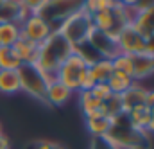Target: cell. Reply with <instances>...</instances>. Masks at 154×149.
Here are the masks:
<instances>
[{"instance_id":"1","label":"cell","mask_w":154,"mask_h":149,"mask_svg":"<svg viewBox=\"0 0 154 149\" xmlns=\"http://www.w3.org/2000/svg\"><path fill=\"white\" fill-rule=\"evenodd\" d=\"M72 54H74V47L57 31H54L43 43L38 45V56L34 65L47 74H56L61 63Z\"/></svg>"},{"instance_id":"2","label":"cell","mask_w":154,"mask_h":149,"mask_svg":"<svg viewBox=\"0 0 154 149\" xmlns=\"http://www.w3.org/2000/svg\"><path fill=\"white\" fill-rule=\"evenodd\" d=\"M104 138L109 140L118 149H133L136 146L147 144L149 142V133L134 129L131 126L127 115L122 112L120 115L111 119V126H109V129H108Z\"/></svg>"},{"instance_id":"3","label":"cell","mask_w":154,"mask_h":149,"mask_svg":"<svg viewBox=\"0 0 154 149\" xmlns=\"http://www.w3.org/2000/svg\"><path fill=\"white\" fill-rule=\"evenodd\" d=\"M91 29H93L91 16L81 9V11H77L75 14L68 16L65 22H61L56 31L65 38L72 47H77V45H81V43H84L88 40V34H90Z\"/></svg>"},{"instance_id":"4","label":"cell","mask_w":154,"mask_h":149,"mask_svg":"<svg viewBox=\"0 0 154 149\" xmlns=\"http://www.w3.org/2000/svg\"><path fill=\"white\" fill-rule=\"evenodd\" d=\"M82 5H84V0H45V4L36 14H39L56 31L61 22H65L68 16L81 11Z\"/></svg>"},{"instance_id":"5","label":"cell","mask_w":154,"mask_h":149,"mask_svg":"<svg viewBox=\"0 0 154 149\" xmlns=\"http://www.w3.org/2000/svg\"><path fill=\"white\" fill-rule=\"evenodd\" d=\"M18 75H20V92H25L27 95L34 97L36 101L47 103V81L45 75L39 70L34 63H23L18 68Z\"/></svg>"},{"instance_id":"6","label":"cell","mask_w":154,"mask_h":149,"mask_svg":"<svg viewBox=\"0 0 154 149\" xmlns=\"http://www.w3.org/2000/svg\"><path fill=\"white\" fill-rule=\"evenodd\" d=\"M86 70H88V65L84 63V59L79 56V54H72L70 58H66L63 63H61V67L57 68V81L59 83H63L68 90H72V92H79V84H81V79H82V75L86 74Z\"/></svg>"},{"instance_id":"7","label":"cell","mask_w":154,"mask_h":149,"mask_svg":"<svg viewBox=\"0 0 154 149\" xmlns=\"http://www.w3.org/2000/svg\"><path fill=\"white\" fill-rule=\"evenodd\" d=\"M52 33H54V29L39 14H29L20 25V36L36 43V45L43 43Z\"/></svg>"},{"instance_id":"8","label":"cell","mask_w":154,"mask_h":149,"mask_svg":"<svg viewBox=\"0 0 154 149\" xmlns=\"http://www.w3.org/2000/svg\"><path fill=\"white\" fill-rule=\"evenodd\" d=\"M116 45H118V50L122 54H129V56H136V54H142L143 49H145V36H142L131 24L125 25L118 36H116Z\"/></svg>"},{"instance_id":"9","label":"cell","mask_w":154,"mask_h":149,"mask_svg":"<svg viewBox=\"0 0 154 149\" xmlns=\"http://www.w3.org/2000/svg\"><path fill=\"white\" fill-rule=\"evenodd\" d=\"M86 41H88L90 47H91L100 58H104V59H113L115 56L120 54L115 38H111V36H108V34H104V33H100V31L95 29V27L90 31Z\"/></svg>"},{"instance_id":"10","label":"cell","mask_w":154,"mask_h":149,"mask_svg":"<svg viewBox=\"0 0 154 149\" xmlns=\"http://www.w3.org/2000/svg\"><path fill=\"white\" fill-rule=\"evenodd\" d=\"M145 95H147V88H143L140 83H133V86L129 90H125L122 95H120V101H122V112L129 113L131 110L138 108V106H143L145 104Z\"/></svg>"},{"instance_id":"11","label":"cell","mask_w":154,"mask_h":149,"mask_svg":"<svg viewBox=\"0 0 154 149\" xmlns=\"http://www.w3.org/2000/svg\"><path fill=\"white\" fill-rule=\"evenodd\" d=\"M133 58V81H142L145 77L154 74V56H149L145 52L131 56Z\"/></svg>"},{"instance_id":"12","label":"cell","mask_w":154,"mask_h":149,"mask_svg":"<svg viewBox=\"0 0 154 149\" xmlns=\"http://www.w3.org/2000/svg\"><path fill=\"white\" fill-rule=\"evenodd\" d=\"M131 25L145 38L154 34V5H149L145 9L136 11L134 20H133Z\"/></svg>"},{"instance_id":"13","label":"cell","mask_w":154,"mask_h":149,"mask_svg":"<svg viewBox=\"0 0 154 149\" xmlns=\"http://www.w3.org/2000/svg\"><path fill=\"white\" fill-rule=\"evenodd\" d=\"M72 94H74V92L68 90L63 83L54 81L52 84L47 86V97H45V101H47V104H50V106H63V104H66V103L70 101Z\"/></svg>"},{"instance_id":"14","label":"cell","mask_w":154,"mask_h":149,"mask_svg":"<svg viewBox=\"0 0 154 149\" xmlns=\"http://www.w3.org/2000/svg\"><path fill=\"white\" fill-rule=\"evenodd\" d=\"M13 50L16 52V56H18V59L22 61V65L23 63H34L36 61V56H38V45L36 43H32V41H29V40H25V38H18V41L13 45Z\"/></svg>"},{"instance_id":"15","label":"cell","mask_w":154,"mask_h":149,"mask_svg":"<svg viewBox=\"0 0 154 149\" xmlns=\"http://www.w3.org/2000/svg\"><path fill=\"white\" fill-rule=\"evenodd\" d=\"M84 122H86L88 133H90L93 138H102V137H106V133H108V129H109V126H111V119H109V117H104V115H100V113L84 119Z\"/></svg>"},{"instance_id":"16","label":"cell","mask_w":154,"mask_h":149,"mask_svg":"<svg viewBox=\"0 0 154 149\" xmlns=\"http://www.w3.org/2000/svg\"><path fill=\"white\" fill-rule=\"evenodd\" d=\"M100 106H102V101H99L91 92H79V110L82 112L84 119L99 115L100 113Z\"/></svg>"},{"instance_id":"17","label":"cell","mask_w":154,"mask_h":149,"mask_svg":"<svg viewBox=\"0 0 154 149\" xmlns=\"http://www.w3.org/2000/svg\"><path fill=\"white\" fill-rule=\"evenodd\" d=\"M0 92L5 95H13L20 92L18 70H0Z\"/></svg>"},{"instance_id":"18","label":"cell","mask_w":154,"mask_h":149,"mask_svg":"<svg viewBox=\"0 0 154 149\" xmlns=\"http://www.w3.org/2000/svg\"><path fill=\"white\" fill-rule=\"evenodd\" d=\"M125 115H127V119H129V122L134 129L147 133V126H149V120H151V108H147L143 104V106H138V108L131 110Z\"/></svg>"},{"instance_id":"19","label":"cell","mask_w":154,"mask_h":149,"mask_svg":"<svg viewBox=\"0 0 154 149\" xmlns=\"http://www.w3.org/2000/svg\"><path fill=\"white\" fill-rule=\"evenodd\" d=\"M20 38V25L14 22H0V47H13Z\"/></svg>"},{"instance_id":"20","label":"cell","mask_w":154,"mask_h":149,"mask_svg":"<svg viewBox=\"0 0 154 149\" xmlns=\"http://www.w3.org/2000/svg\"><path fill=\"white\" fill-rule=\"evenodd\" d=\"M90 74L95 79V83H108V79L113 75L111 59H99L90 67Z\"/></svg>"},{"instance_id":"21","label":"cell","mask_w":154,"mask_h":149,"mask_svg":"<svg viewBox=\"0 0 154 149\" xmlns=\"http://www.w3.org/2000/svg\"><path fill=\"white\" fill-rule=\"evenodd\" d=\"M22 61L13 47H0V70H18Z\"/></svg>"},{"instance_id":"22","label":"cell","mask_w":154,"mask_h":149,"mask_svg":"<svg viewBox=\"0 0 154 149\" xmlns=\"http://www.w3.org/2000/svg\"><path fill=\"white\" fill-rule=\"evenodd\" d=\"M133 83L134 81L129 75H122V74H116V72H113V75L108 79V86H109L111 94H115V95H122L125 90H129L133 86Z\"/></svg>"},{"instance_id":"23","label":"cell","mask_w":154,"mask_h":149,"mask_svg":"<svg viewBox=\"0 0 154 149\" xmlns=\"http://www.w3.org/2000/svg\"><path fill=\"white\" fill-rule=\"evenodd\" d=\"M111 65H113V72L116 74H122V75H133V58L129 54H118L111 59ZM133 79V77H131Z\"/></svg>"},{"instance_id":"24","label":"cell","mask_w":154,"mask_h":149,"mask_svg":"<svg viewBox=\"0 0 154 149\" xmlns=\"http://www.w3.org/2000/svg\"><path fill=\"white\" fill-rule=\"evenodd\" d=\"M100 113H102L104 117H109V119H113V117H116V115H120V113H122V101H120V95L111 94L106 101H102Z\"/></svg>"},{"instance_id":"25","label":"cell","mask_w":154,"mask_h":149,"mask_svg":"<svg viewBox=\"0 0 154 149\" xmlns=\"http://www.w3.org/2000/svg\"><path fill=\"white\" fill-rule=\"evenodd\" d=\"M115 0H84V5H82V11L88 13L90 16L104 11V9H111L115 7Z\"/></svg>"},{"instance_id":"26","label":"cell","mask_w":154,"mask_h":149,"mask_svg":"<svg viewBox=\"0 0 154 149\" xmlns=\"http://www.w3.org/2000/svg\"><path fill=\"white\" fill-rule=\"evenodd\" d=\"M23 149H68L61 142H52V140H31Z\"/></svg>"},{"instance_id":"27","label":"cell","mask_w":154,"mask_h":149,"mask_svg":"<svg viewBox=\"0 0 154 149\" xmlns=\"http://www.w3.org/2000/svg\"><path fill=\"white\" fill-rule=\"evenodd\" d=\"M99 101H106L109 95H111V90H109V86H108V83H95V86L90 90Z\"/></svg>"},{"instance_id":"28","label":"cell","mask_w":154,"mask_h":149,"mask_svg":"<svg viewBox=\"0 0 154 149\" xmlns=\"http://www.w3.org/2000/svg\"><path fill=\"white\" fill-rule=\"evenodd\" d=\"M20 4L23 5V9L29 13V14H36L41 5L45 4V0H20Z\"/></svg>"},{"instance_id":"29","label":"cell","mask_w":154,"mask_h":149,"mask_svg":"<svg viewBox=\"0 0 154 149\" xmlns=\"http://www.w3.org/2000/svg\"><path fill=\"white\" fill-rule=\"evenodd\" d=\"M90 149H118L116 146H113L109 140H106L104 137L102 138H93L91 140V146H90Z\"/></svg>"},{"instance_id":"30","label":"cell","mask_w":154,"mask_h":149,"mask_svg":"<svg viewBox=\"0 0 154 149\" xmlns=\"http://www.w3.org/2000/svg\"><path fill=\"white\" fill-rule=\"evenodd\" d=\"M143 52L149 54V56H154V34L145 38V49H143Z\"/></svg>"},{"instance_id":"31","label":"cell","mask_w":154,"mask_h":149,"mask_svg":"<svg viewBox=\"0 0 154 149\" xmlns=\"http://www.w3.org/2000/svg\"><path fill=\"white\" fill-rule=\"evenodd\" d=\"M149 5H154V0H138L136 5H134V9L140 11V9H145V7H149Z\"/></svg>"},{"instance_id":"32","label":"cell","mask_w":154,"mask_h":149,"mask_svg":"<svg viewBox=\"0 0 154 149\" xmlns=\"http://www.w3.org/2000/svg\"><path fill=\"white\" fill-rule=\"evenodd\" d=\"M145 106H147V108H154V90H147V95H145Z\"/></svg>"},{"instance_id":"33","label":"cell","mask_w":154,"mask_h":149,"mask_svg":"<svg viewBox=\"0 0 154 149\" xmlns=\"http://www.w3.org/2000/svg\"><path fill=\"white\" fill-rule=\"evenodd\" d=\"M147 133L154 135V108H151V120H149V126H147Z\"/></svg>"},{"instance_id":"34","label":"cell","mask_w":154,"mask_h":149,"mask_svg":"<svg viewBox=\"0 0 154 149\" xmlns=\"http://www.w3.org/2000/svg\"><path fill=\"white\" fill-rule=\"evenodd\" d=\"M0 149H9V140H7V137H4L2 133H0Z\"/></svg>"},{"instance_id":"35","label":"cell","mask_w":154,"mask_h":149,"mask_svg":"<svg viewBox=\"0 0 154 149\" xmlns=\"http://www.w3.org/2000/svg\"><path fill=\"white\" fill-rule=\"evenodd\" d=\"M0 133H2V124H0Z\"/></svg>"}]
</instances>
